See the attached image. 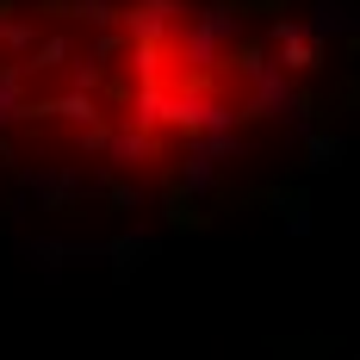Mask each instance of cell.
<instances>
[{
    "mask_svg": "<svg viewBox=\"0 0 360 360\" xmlns=\"http://www.w3.org/2000/svg\"><path fill=\"white\" fill-rule=\"evenodd\" d=\"M274 69L224 0H0V143L168 180L267 112Z\"/></svg>",
    "mask_w": 360,
    "mask_h": 360,
    "instance_id": "1",
    "label": "cell"
}]
</instances>
